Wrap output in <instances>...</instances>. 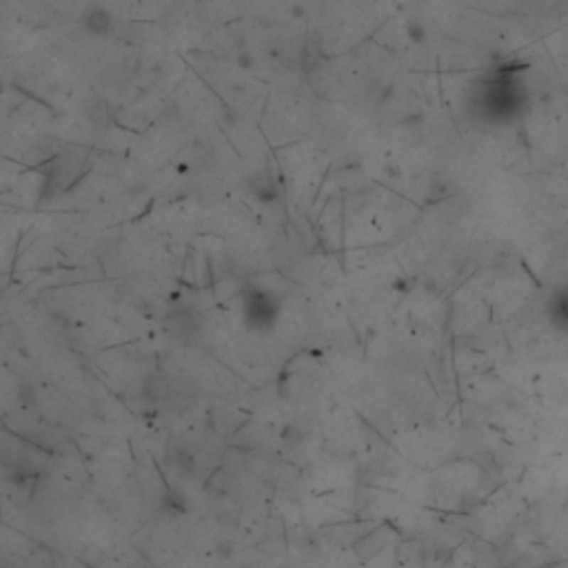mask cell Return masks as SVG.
<instances>
[{
    "label": "cell",
    "instance_id": "6da1fadb",
    "mask_svg": "<svg viewBox=\"0 0 568 568\" xmlns=\"http://www.w3.org/2000/svg\"><path fill=\"white\" fill-rule=\"evenodd\" d=\"M278 318V304L273 298H269L264 291H253L245 298V322L251 326V328H269L273 326Z\"/></svg>",
    "mask_w": 568,
    "mask_h": 568
},
{
    "label": "cell",
    "instance_id": "7a4b0ae2",
    "mask_svg": "<svg viewBox=\"0 0 568 568\" xmlns=\"http://www.w3.org/2000/svg\"><path fill=\"white\" fill-rule=\"evenodd\" d=\"M80 23L89 33L107 36L114 29V16L100 5H89V7H85V11L80 16Z\"/></svg>",
    "mask_w": 568,
    "mask_h": 568
}]
</instances>
